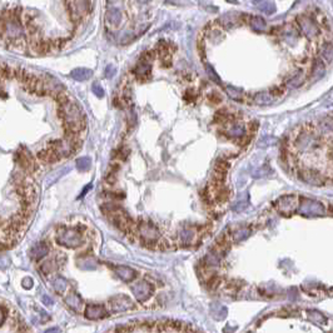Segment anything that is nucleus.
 <instances>
[{
    "label": "nucleus",
    "mask_w": 333,
    "mask_h": 333,
    "mask_svg": "<svg viewBox=\"0 0 333 333\" xmlns=\"http://www.w3.org/2000/svg\"><path fill=\"white\" fill-rule=\"evenodd\" d=\"M132 292L134 295V297L136 298V301H139L141 303L146 302L150 298L153 293V287L152 284H149L148 282H139V283L134 284L132 287Z\"/></svg>",
    "instance_id": "obj_7"
},
{
    "label": "nucleus",
    "mask_w": 333,
    "mask_h": 333,
    "mask_svg": "<svg viewBox=\"0 0 333 333\" xmlns=\"http://www.w3.org/2000/svg\"><path fill=\"white\" fill-rule=\"evenodd\" d=\"M79 264L83 269H94L96 267V261L92 256H85L82 261H79Z\"/></svg>",
    "instance_id": "obj_18"
},
{
    "label": "nucleus",
    "mask_w": 333,
    "mask_h": 333,
    "mask_svg": "<svg viewBox=\"0 0 333 333\" xmlns=\"http://www.w3.org/2000/svg\"><path fill=\"white\" fill-rule=\"evenodd\" d=\"M64 302L68 307H69L70 309H73L74 312L79 313V312L83 311L84 302H83V300H82V297L78 295V293L70 292L69 295H68L67 297L64 298Z\"/></svg>",
    "instance_id": "obj_11"
},
{
    "label": "nucleus",
    "mask_w": 333,
    "mask_h": 333,
    "mask_svg": "<svg viewBox=\"0 0 333 333\" xmlns=\"http://www.w3.org/2000/svg\"><path fill=\"white\" fill-rule=\"evenodd\" d=\"M9 321V307L0 304V326Z\"/></svg>",
    "instance_id": "obj_25"
},
{
    "label": "nucleus",
    "mask_w": 333,
    "mask_h": 333,
    "mask_svg": "<svg viewBox=\"0 0 333 333\" xmlns=\"http://www.w3.org/2000/svg\"><path fill=\"white\" fill-rule=\"evenodd\" d=\"M298 212L303 216H323L326 213V208L320 202L308 198H301Z\"/></svg>",
    "instance_id": "obj_4"
},
{
    "label": "nucleus",
    "mask_w": 333,
    "mask_h": 333,
    "mask_svg": "<svg viewBox=\"0 0 333 333\" xmlns=\"http://www.w3.org/2000/svg\"><path fill=\"white\" fill-rule=\"evenodd\" d=\"M227 134L229 136H234V138L242 136L244 134V127L242 124H232L227 129Z\"/></svg>",
    "instance_id": "obj_19"
},
{
    "label": "nucleus",
    "mask_w": 333,
    "mask_h": 333,
    "mask_svg": "<svg viewBox=\"0 0 333 333\" xmlns=\"http://www.w3.org/2000/svg\"><path fill=\"white\" fill-rule=\"evenodd\" d=\"M95 0H0V44L45 55L67 47L90 24Z\"/></svg>",
    "instance_id": "obj_1"
},
{
    "label": "nucleus",
    "mask_w": 333,
    "mask_h": 333,
    "mask_svg": "<svg viewBox=\"0 0 333 333\" xmlns=\"http://www.w3.org/2000/svg\"><path fill=\"white\" fill-rule=\"evenodd\" d=\"M84 316L88 320H102L107 316V309L104 308V306L101 304H87L84 309Z\"/></svg>",
    "instance_id": "obj_9"
},
{
    "label": "nucleus",
    "mask_w": 333,
    "mask_h": 333,
    "mask_svg": "<svg viewBox=\"0 0 333 333\" xmlns=\"http://www.w3.org/2000/svg\"><path fill=\"white\" fill-rule=\"evenodd\" d=\"M249 233H250V230L248 228H241V229L236 230V232L233 233V241H234L236 243L244 241L246 238H248Z\"/></svg>",
    "instance_id": "obj_23"
},
{
    "label": "nucleus",
    "mask_w": 333,
    "mask_h": 333,
    "mask_svg": "<svg viewBox=\"0 0 333 333\" xmlns=\"http://www.w3.org/2000/svg\"><path fill=\"white\" fill-rule=\"evenodd\" d=\"M307 318H308L311 322L317 324V326H323V324H326L327 322L326 317H324L322 313L315 311V309H308V311H307Z\"/></svg>",
    "instance_id": "obj_15"
},
{
    "label": "nucleus",
    "mask_w": 333,
    "mask_h": 333,
    "mask_svg": "<svg viewBox=\"0 0 333 333\" xmlns=\"http://www.w3.org/2000/svg\"><path fill=\"white\" fill-rule=\"evenodd\" d=\"M181 238H182V242H183V243H186V244L189 243V242L192 241V238H193V230L184 229L183 232H182Z\"/></svg>",
    "instance_id": "obj_27"
},
{
    "label": "nucleus",
    "mask_w": 333,
    "mask_h": 333,
    "mask_svg": "<svg viewBox=\"0 0 333 333\" xmlns=\"http://www.w3.org/2000/svg\"><path fill=\"white\" fill-rule=\"evenodd\" d=\"M53 288L58 295H63L68 288V281L64 280L63 277H56L55 280L53 281Z\"/></svg>",
    "instance_id": "obj_16"
},
{
    "label": "nucleus",
    "mask_w": 333,
    "mask_h": 333,
    "mask_svg": "<svg viewBox=\"0 0 333 333\" xmlns=\"http://www.w3.org/2000/svg\"><path fill=\"white\" fill-rule=\"evenodd\" d=\"M139 234L143 238V241L146 243H154V242L159 238V232L153 224L149 223H142L139 226Z\"/></svg>",
    "instance_id": "obj_8"
},
{
    "label": "nucleus",
    "mask_w": 333,
    "mask_h": 333,
    "mask_svg": "<svg viewBox=\"0 0 333 333\" xmlns=\"http://www.w3.org/2000/svg\"><path fill=\"white\" fill-rule=\"evenodd\" d=\"M59 115L63 119L67 134H78L85 128V115L81 108L69 99L65 103L59 104Z\"/></svg>",
    "instance_id": "obj_2"
},
{
    "label": "nucleus",
    "mask_w": 333,
    "mask_h": 333,
    "mask_svg": "<svg viewBox=\"0 0 333 333\" xmlns=\"http://www.w3.org/2000/svg\"><path fill=\"white\" fill-rule=\"evenodd\" d=\"M133 307H134V303H133V301L128 296L119 295L110 300V309L114 313L129 311Z\"/></svg>",
    "instance_id": "obj_6"
},
{
    "label": "nucleus",
    "mask_w": 333,
    "mask_h": 333,
    "mask_svg": "<svg viewBox=\"0 0 333 333\" xmlns=\"http://www.w3.org/2000/svg\"><path fill=\"white\" fill-rule=\"evenodd\" d=\"M300 178L306 183L312 184V186H322L324 183V178L320 173L315 172L313 169H302L300 172Z\"/></svg>",
    "instance_id": "obj_10"
},
{
    "label": "nucleus",
    "mask_w": 333,
    "mask_h": 333,
    "mask_svg": "<svg viewBox=\"0 0 333 333\" xmlns=\"http://www.w3.org/2000/svg\"><path fill=\"white\" fill-rule=\"evenodd\" d=\"M113 269H114L115 275L124 282H132L136 276V272L134 269L128 266H115Z\"/></svg>",
    "instance_id": "obj_13"
},
{
    "label": "nucleus",
    "mask_w": 333,
    "mask_h": 333,
    "mask_svg": "<svg viewBox=\"0 0 333 333\" xmlns=\"http://www.w3.org/2000/svg\"><path fill=\"white\" fill-rule=\"evenodd\" d=\"M49 246H48L45 242H39V243H36L35 246L30 249V257L33 258L34 261L43 260V258L49 253Z\"/></svg>",
    "instance_id": "obj_14"
},
{
    "label": "nucleus",
    "mask_w": 333,
    "mask_h": 333,
    "mask_svg": "<svg viewBox=\"0 0 333 333\" xmlns=\"http://www.w3.org/2000/svg\"><path fill=\"white\" fill-rule=\"evenodd\" d=\"M43 301H44V302H45V303H47V304H48V306H50V304H52V303H53V301H52V300H50V298H48V297H47V296H44V298H43Z\"/></svg>",
    "instance_id": "obj_29"
},
{
    "label": "nucleus",
    "mask_w": 333,
    "mask_h": 333,
    "mask_svg": "<svg viewBox=\"0 0 333 333\" xmlns=\"http://www.w3.org/2000/svg\"><path fill=\"white\" fill-rule=\"evenodd\" d=\"M36 158L39 159V161H42L43 163H54V162H58L61 161V156L55 153V150L52 149L49 146L47 148H44V149L39 150L38 153H36Z\"/></svg>",
    "instance_id": "obj_12"
},
{
    "label": "nucleus",
    "mask_w": 333,
    "mask_h": 333,
    "mask_svg": "<svg viewBox=\"0 0 333 333\" xmlns=\"http://www.w3.org/2000/svg\"><path fill=\"white\" fill-rule=\"evenodd\" d=\"M56 243L67 248H78L84 243L83 233L79 227H62L56 233Z\"/></svg>",
    "instance_id": "obj_3"
},
{
    "label": "nucleus",
    "mask_w": 333,
    "mask_h": 333,
    "mask_svg": "<svg viewBox=\"0 0 333 333\" xmlns=\"http://www.w3.org/2000/svg\"><path fill=\"white\" fill-rule=\"evenodd\" d=\"M56 267H58V264H56V261L50 260V261L44 262V263L42 264L41 271H42L43 275L48 276V275H50V273H53L54 271H55Z\"/></svg>",
    "instance_id": "obj_20"
},
{
    "label": "nucleus",
    "mask_w": 333,
    "mask_h": 333,
    "mask_svg": "<svg viewBox=\"0 0 333 333\" xmlns=\"http://www.w3.org/2000/svg\"><path fill=\"white\" fill-rule=\"evenodd\" d=\"M90 167H92V161H90L89 156H82V158L76 159V168L81 172H87L90 169Z\"/></svg>",
    "instance_id": "obj_17"
},
{
    "label": "nucleus",
    "mask_w": 333,
    "mask_h": 333,
    "mask_svg": "<svg viewBox=\"0 0 333 333\" xmlns=\"http://www.w3.org/2000/svg\"><path fill=\"white\" fill-rule=\"evenodd\" d=\"M275 207L281 214L291 216L292 213L296 212V208H297V197L292 194L281 197L278 201H276Z\"/></svg>",
    "instance_id": "obj_5"
},
{
    "label": "nucleus",
    "mask_w": 333,
    "mask_h": 333,
    "mask_svg": "<svg viewBox=\"0 0 333 333\" xmlns=\"http://www.w3.org/2000/svg\"><path fill=\"white\" fill-rule=\"evenodd\" d=\"M93 92H94V94H96V95H98L99 98H102V96L104 95V90L102 89L101 85H99V84H94L93 85Z\"/></svg>",
    "instance_id": "obj_28"
},
{
    "label": "nucleus",
    "mask_w": 333,
    "mask_h": 333,
    "mask_svg": "<svg viewBox=\"0 0 333 333\" xmlns=\"http://www.w3.org/2000/svg\"><path fill=\"white\" fill-rule=\"evenodd\" d=\"M90 75H92V72H90V70H87V69H75L72 73L73 78L76 79V81H81V82L89 79Z\"/></svg>",
    "instance_id": "obj_21"
},
{
    "label": "nucleus",
    "mask_w": 333,
    "mask_h": 333,
    "mask_svg": "<svg viewBox=\"0 0 333 333\" xmlns=\"http://www.w3.org/2000/svg\"><path fill=\"white\" fill-rule=\"evenodd\" d=\"M218 315H221L219 317H221V320H223L227 316V309L223 306H214V315H213V317H216V320H217Z\"/></svg>",
    "instance_id": "obj_26"
},
{
    "label": "nucleus",
    "mask_w": 333,
    "mask_h": 333,
    "mask_svg": "<svg viewBox=\"0 0 333 333\" xmlns=\"http://www.w3.org/2000/svg\"><path fill=\"white\" fill-rule=\"evenodd\" d=\"M254 102L258 105H267L272 103V96L271 94L268 93H258L257 95L254 96Z\"/></svg>",
    "instance_id": "obj_22"
},
{
    "label": "nucleus",
    "mask_w": 333,
    "mask_h": 333,
    "mask_svg": "<svg viewBox=\"0 0 333 333\" xmlns=\"http://www.w3.org/2000/svg\"><path fill=\"white\" fill-rule=\"evenodd\" d=\"M247 204H248V194H247V193H243V194L238 198L237 204L234 206V210L236 212H241V210L246 208Z\"/></svg>",
    "instance_id": "obj_24"
}]
</instances>
